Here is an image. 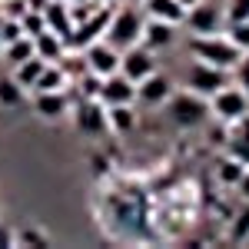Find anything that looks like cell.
Masks as SVG:
<instances>
[{"instance_id":"6da1fadb","label":"cell","mask_w":249,"mask_h":249,"mask_svg":"<svg viewBox=\"0 0 249 249\" xmlns=\"http://www.w3.org/2000/svg\"><path fill=\"white\" fill-rule=\"evenodd\" d=\"M143 23H146V14L136 10V3L123 7V10H113V17H110V23H107L103 40L123 53L126 47H133V43L143 40Z\"/></svg>"},{"instance_id":"7a4b0ae2","label":"cell","mask_w":249,"mask_h":249,"mask_svg":"<svg viewBox=\"0 0 249 249\" xmlns=\"http://www.w3.org/2000/svg\"><path fill=\"white\" fill-rule=\"evenodd\" d=\"M166 107H170V120L176 123V126H183V130L203 126V123L213 116L210 96L196 93V90H179V93H170Z\"/></svg>"},{"instance_id":"3957f363","label":"cell","mask_w":249,"mask_h":249,"mask_svg":"<svg viewBox=\"0 0 249 249\" xmlns=\"http://www.w3.org/2000/svg\"><path fill=\"white\" fill-rule=\"evenodd\" d=\"M190 53L203 63H213V67H223V70H232L236 60L243 57V50L232 43V40L223 37H213V34H203V37H193L190 40Z\"/></svg>"},{"instance_id":"277c9868","label":"cell","mask_w":249,"mask_h":249,"mask_svg":"<svg viewBox=\"0 0 249 249\" xmlns=\"http://www.w3.org/2000/svg\"><path fill=\"white\" fill-rule=\"evenodd\" d=\"M210 110L223 123H236L239 116L249 113V93L246 90H239V87H223L219 93L210 96Z\"/></svg>"},{"instance_id":"5b68a950","label":"cell","mask_w":249,"mask_h":249,"mask_svg":"<svg viewBox=\"0 0 249 249\" xmlns=\"http://www.w3.org/2000/svg\"><path fill=\"white\" fill-rule=\"evenodd\" d=\"M120 50L116 47H110L107 40H93L90 47H83V67L90 70V73H96V77H110V73H116L120 70Z\"/></svg>"},{"instance_id":"8992f818","label":"cell","mask_w":249,"mask_h":249,"mask_svg":"<svg viewBox=\"0 0 249 249\" xmlns=\"http://www.w3.org/2000/svg\"><path fill=\"white\" fill-rule=\"evenodd\" d=\"M120 73H123L126 80H133V83L146 80L150 73H156L153 50H150V47H140V43L126 47V50H123V57H120Z\"/></svg>"},{"instance_id":"52a82bcc","label":"cell","mask_w":249,"mask_h":249,"mask_svg":"<svg viewBox=\"0 0 249 249\" xmlns=\"http://www.w3.org/2000/svg\"><path fill=\"white\" fill-rule=\"evenodd\" d=\"M223 87H230V70H223V67H213V63H203V60H196L190 70V90L203 96H213L219 93Z\"/></svg>"},{"instance_id":"ba28073f","label":"cell","mask_w":249,"mask_h":249,"mask_svg":"<svg viewBox=\"0 0 249 249\" xmlns=\"http://www.w3.org/2000/svg\"><path fill=\"white\" fill-rule=\"evenodd\" d=\"M73 120H77V130L87 136L110 133V126H107V107L100 100H80L77 107H73Z\"/></svg>"},{"instance_id":"9c48e42d","label":"cell","mask_w":249,"mask_h":249,"mask_svg":"<svg viewBox=\"0 0 249 249\" xmlns=\"http://www.w3.org/2000/svg\"><path fill=\"white\" fill-rule=\"evenodd\" d=\"M110 17H113V10H110V7H103V10H100V14H93L90 20L77 23V27H73V37H70V43H67V47H70V50H83V47H90L93 40H103Z\"/></svg>"},{"instance_id":"30bf717a","label":"cell","mask_w":249,"mask_h":249,"mask_svg":"<svg viewBox=\"0 0 249 249\" xmlns=\"http://www.w3.org/2000/svg\"><path fill=\"white\" fill-rule=\"evenodd\" d=\"M223 20H226V14H223L219 3H203L199 0L196 7L186 10V20L183 23H190V30H196V34H216L223 27Z\"/></svg>"},{"instance_id":"8fae6325","label":"cell","mask_w":249,"mask_h":249,"mask_svg":"<svg viewBox=\"0 0 249 249\" xmlns=\"http://www.w3.org/2000/svg\"><path fill=\"white\" fill-rule=\"evenodd\" d=\"M100 103L103 107H116V103H136V83L126 80L120 70L103 77V87H100Z\"/></svg>"},{"instance_id":"7c38bea8","label":"cell","mask_w":249,"mask_h":249,"mask_svg":"<svg viewBox=\"0 0 249 249\" xmlns=\"http://www.w3.org/2000/svg\"><path fill=\"white\" fill-rule=\"evenodd\" d=\"M34 96V113L47 123H57L70 113V93L67 90H53V93H30Z\"/></svg>"},{"instance_id":"4fadbf2b","label":"cell","mask_w":249,"mask_h":249,"mask_svg":"<svg viewBox=\"0 0 249 249\" xmlns=\"http://www.w3.org/2000/svg\"><path fill=\"white\" fill-rule=\"evenodd\" d=\"M43 23H47V30H53L57 37H63L70 43L73 37V14H70V7H67V0H50L47 7H43Z\"/></svg>"},{"instance_id":"5bb4252c","label":"cell","mask_w":249,"mask_h":249,"mask_svg":"<svg viewBox=\"0 0 249 249\" xmlns=\"http://www.w3.org/2000/svg\"><path fill=\"white\" fill-rule=\"evenodd\" d=\"M173 93V80L163 77L160 70L156 73H150L146 80H140L136 83V100L140 103H150V107H160V103H166Z\"/></svg>"},{"instance_id":"9a60e30c","label":"cell","mask_w":249,"mask_h":249,"mask_svg":"<svg viewBox=\"0 0 249 249\" xmlns=\"http://www.w3.org/2000/svg\"><path fill=\"white\" fill-rule=\"evenodd\" d=\"M173 40H176V23L146 17V23H143V47H150V50H163V47H170Z\"/></svg>"},{"instance_id":"2e32d148","label":"cell","mask_w":249,"mask_h":249,"mask_svg":"<svg viewBox=\"0 0 249 249\" xmlns=\"http://www.w3.org/2000/svg\"><path fill=\"white\" fill-rule=\"evenodd\" d=\"M143 14L153 20H166V23H183L186 20V7L179 0H143Z\"/></svg>"},{"instance_id":"e0dca14e","label":"cell","mask_w":249,"mask_h":249,"mask_svg":"<svg viewBox=\"0 0 249 249\" xmlns=\"http://www.w3.org/2000/svg\"><path fill=\"white\" fill-rule=\"evenodd\" d=\"M67 50H70V47H67V40L57 37L53 30H43V34H37V37H34V53H37V57H43L47 63H60Z\"/></svg>"},{"instance_id":"ac0fdd59","label":"cell","mask_w":249,"mask_h":249,"mask_svg":"<svg viewBox=\"0 0 249 249\" xmlns=\"http://www.w3.org/2000/svg\"><path fill=\"white\" fill-rule=\"evenodd\" d=\"M70 87V77H67V67L63 63H47L40 80L34 83L30 93H53V90H67Z\"/></svg>"},{"instance_id":"d6986e66","label":"cell","mask_w":249,"mask_h":249,"mask_svg":"<svg viewBox=\"0 0 249 249\" xmlns=\"http://www.w3.org/2000/svg\"><path fill=\"white\" fill-rule=\"evenodd\" d=\"M107 126H110V133H130V130L136 126L133 103H116V107H107Z\"/></svg>"},{"instance_id":"ffe728a7","label":"cell","mask_w":249,"mask_h":249,"mask_svg":"<svg viewBox=\"0 0 249 249\" xmlns=\"http://www.w3.org/2000/svg\"><path fill=\"white\" fill-rule=\"evenodd\" d=\"M43 67H47V60H43V57H37V53H34V57H30V60H23V63H17L10 77H14V80H17V83H20V87H23V90L30 93V90H34V83H37V80H40V73H43Z\"/></svg>"},{"instance_id":"44dd1931","label":"cell","mask_w":249,"mask_h":249,"mask_svg":"<svg viewBox=\"0 0 249 249\" xmlns=\"http://www.w3.org/2000/svg\"><path fill=\"white\" fill-rule=\"evenodd\" d=\"M0 50H3V60H7L10 67H17V63H23V60L34 57V37L23 34V37H17L14 43H3Z\"/></svg>"},{"instance_id":"7402d4cb","label":"cell","mask_w":249,"mask_h":249,"mask_svg":"<svg viewBox=\"0 0 249 249\" xmlns=\"http://www.w3.org/2000/svg\"><path fill=\"white\" fill-rule=\"evenodd\" d=\"M27 100V90L20 87L14 77H0V107L3 110H17L20 103Z\"/></svg>"},{"instance_id":"603a6c76","label":"cell","mask_w":249,"mask_h":249,"mask_svg":"<svg viewBox=\"0 0 249 249\" xmlns=\"http://www.w3.org/2000/svg\"><path fill=\"white\" fill-rule=\"evenodd\" d=\"M236 123H239V133H236V140L230 143V153L236 156L239 163H246V166H249V113L239 116Z\"/></svg>"},{"instance_id":"cb8c5ba5","label":"cell","mask_w":249,"mask_h":249,"mask_svg":"<svg viewBox=\"0 0 249 249\" xmlns=\"http://www.w3.org/2000/svg\"><path fill=\"white\" fill-rule=\"evenodd\" d=\"M100 87H103V77H96V73H90V70H83V77L77 80L80 100H100Z\"/></svg>"},{"instance_id":"d4e9b609","label":"cell","mask_w":249,"mask_h":249,"mask_svg":"<svg viewBox=\"0 0 249 249\" xmlns=\"http://www.w3.org/2000/svg\"><path fill=\"white\" fill-rule=\"evenodd\" d=\"M230 239H232V243H246V239H249V199H246V206L236 213V219H232Z\"/></svg>"},{"instance_id":"484cf974","label":"cell","mask_w":249,"mask_h":249,"mask_svg":"<svg viewBox=\"0 0 249 249\" xmlns=\"http://www.w3.org/2000/svg\"><path fill=\"white\" fill-rule=\"evenodd\" d=\"M243 173H246V163H239L236 156H230V160L219 163V179H223V183H232V186H236Z\"/></svg>"},{"instance_id":"4316f807","label":"cell","mask_w":249,"mask_h":249,"mask_svg":"<svg viewBox=\"0 0 249 249\" xmlns=\"http://www.w3.org/2000/svg\"><path fill=\"white\" fill-rule=\"evenodd\" d=\"M20 27H23V34H27V37H37V34H43V30H47L43 14H37V10H27V14L20 17Z\"/></svg>"},{"instance_id":"83f0119b","label":"cell","mask_w":249,"mask_h":249,"mask_svg":"<svg viewBox=\"0 0 249 249\" xmlns=\"http://www.w3.org/2000/svg\"><path fill=\"white\" fill-rule=\"evenodd\" d=\"M17 37H23V27H20V20L3 17V20H0V47H3V43H14Z\"/></svg>"},{"instance_id":"f1b7e54d","label":"cell","mask_w":249,"mask_h":249,"mask_svg":"<svg viewBox=\"0 0 249 249\" xmlns=\"http://www.w3.org/2000/svg\"><path fill=\"white\" fill-rule=\"evenodd\" d=\"M230 40L243 50V53H249V20H243V23H230Z\"/></svg>"},{"instance_id":"f546056e","label":"cell","mask_w":249,"mask_h":249,"mask_svg":"<svg viewBox=\"0 0 249 249\" xmlns=\"http://www.w3.org/2000/svg\"><path fill=\"white\" fill-rule=\"evenodd\" d=\"M14 243L17 246H47V236L37 230H20V232H14Z\"/></svg>"},{"instance_id":"4dcf8cb0","label":"cell","mask_w":249,"mask_h":249,"mask_svg":"<svg viewBox=\"0 0 249 249\" xmlns=\"http://www.w3.org/2000/svg\"><path fill=\"white\" fill-rule=\"evenodd\" d=\"M226 20H230V23H243V20H249V0H232L230 10H226Z\"/></svg>"},{"instance_id":"1f68e13d","label":"cell","mask_w":249,"mask_h":249,"mask_svg":"<svg viewBox=\"0 0 249 249\" xmlns=\"http://www.w3.org/2000/svg\"><path fill=\"white\" fill-rule=\"evenodd\" d=\"M232 70H236V87L249 93V53H243V57L236 60V67H232Z\"/></svg>"},{"instance_id":"d6a6232c","label":"cell","mask_w":249,"mask_h":249,"mask_svg":"<svg viewBox=\"0 0 249 249\" xmlns=\"http://www.w3.org/2000/svg\"><path fill=\"white\" fill-rule=\"evenodd\" d=\"M30 7H27V0H7L3 3V17H14V20H20L23 14H27Z\"/></svg>"},{"instance_id":"836d02e7","label":"cell","mask_w":249,"mask_h":249,"mask_svg":"<svg viewBox=\"0 0 249 249\" xmlns=\"http://www.w3.org/2000/svg\"><path fill=\"white\" fill-rule=\"evenodd\" d=\"M90 170H93V176H103V173L110 170V166H107V160H103V156H90Z\"/></svg>"},{"instance_id":"e575fe53","label":"cell","mask_w":249,"mask_h":249,"mask_svg":"<svg viewBox=\"0 0 249 249\" xmlns=\"http://www.w3.org/2000/svg\"><path fill=\"white\" fill-rule=\"evenodd\" d=\"M236 190H239V196H243V199H249V170L243 173V176H239V183H236Z\"/></svg>"},{"instance_id":"d590c367","label":"cell","mask_w":249,"mask_h":249,"mask_svg":"<svg viewBox=\"0 0 249 249\" xmlns=\"http://www.w3.org/2000/svg\"><path fill=\"white\" fill-rule=\"evenodd\" d=\"M47 3H50V0H27V7H30V10H37V14H43V7H47Z\"/></svg>"},{"instance_id":"8d00e7d4","label":"cell","mask_w":249,"mask_h":249,"mask_svg":"<svg viewBox=\"0 0 249 249\" xmlns=\"http://www.w3.org/2000/svg\"><path fill=\"white\" fill-rule=\"evenodd\" d=\"M179 3H183V7H186V10H190V7H196V3H199V0H179Z\"/></svg>"},{"instance_id":"74e56055","label":"cell","mask_w":249,"mask_h":249,"mask_svg":"<svg viewBox=\"0 0 249 249\" xmlns=\"http://www.w3.org/2000/svg\"><path fill=\"white\" fill-rule=\"evenodd\" d=\"M130 3H136V7H140V3H143V0H130Z\"/></svg>"}]
</instances>
